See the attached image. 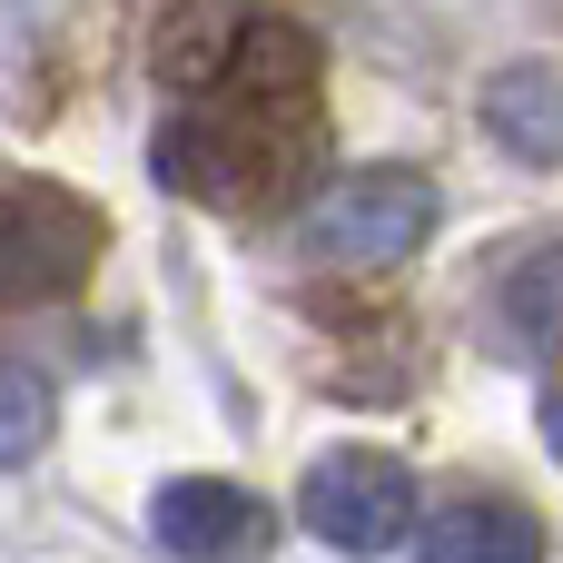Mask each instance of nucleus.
<instances>
[{"instance_id": "obj_7", "label": "nucleus", "mask_w": 563, "mask_h": 563, "mask_svg": "<svg viewBox=\"0 0 563 563\" xmlns=\"http://www.w3.org/2000/svg\"><path fill=\"white\" fill-rule=\"evenodd\" d=\"M485 129L495 148H515L525 168H554L563 158V89H554V59H515L485 79Z\"/></svg>"}, {"instance_id": "obj_2", "label": "nucleus", "mask_w": 563, "mask_h": 563, "mask_svg": "<svg viewBox=\"0 0 563 563\" xmlns=\"http://www.w3.org/2000/svg\"><path fill=\"white\" fill-rule=\"evenodd\" d=\"M435 218H445V198H435L426 168H406V158H366V168L307 188V208H297V247H307L317 267H396V257H416V247L435 238Z\"/></svg>"}, {"instance_id": "obj_9", "label": "nucleus", "mask_w": 563, "mask_h": 563, "mask_svg": "<svg viewBox=\"0 0 563 563\" xmlns=\"http://www.w3.org/2000/svg\"><path fill=\"white\" fill-rule=\"evenodd\" d=\"M554 307H563V257L554 247H525L515 277L495 287V317L515 327V356L525 366H554Z\"/></svg>"}, {"instance_id": "obj_4", "label": "nucleus", "mask_w": 563, "mask_h": 563, "mask_svg": "<svg viewBox=\"0 0 563 563\" xmlns=\"http://www.w3.org/2000/svg\"><path fill=\"white\" fill-rule=\"evenodd\" d=\"M297 525L327 554L376 563V554H396L406 525H416V475L396 455H376V445H336V455H317L297 475Z\"/></svg>"}, {"instance_id": "obj_8", "label": "nucleus", "mask_w": 563, "mask_h": 563, "mask_svg": "<svg viewBox=\"0 0 563 563\" xmlns=\"http://www.w3.org/2000/svg\"><path fill=\"white\" fill-rule=\"evenodd\" d=\"M238 30H247V0H188V10H168V20H158V49H148L158 89H168V99L198 89V79L238 49Z\"/></svg>"}, {"instance_id": "obj_6", "label": "nucleus", "mask_w": 563, "mask_h": 563, "mask_svg": "<svg viewBox=\"0 0 563 563\" xmlns=\"http://www.w3.org/2000/svg\"><path fill=\"white\" fill-rule=\"evenodd\" d=\"M406 534H416L426 563H544V525L515 495H445Z\"/></svg>"}, {"instance_id": "obj_10", "label": "nucleus", "mask_w": 563, "mask_h": 563, "mask_svg": "<svg viewBox=\"0 0 563 563\" xmlns=\"http://www.w3.org/2000/svg\"><path fill=\"white\" fill-rule=\"evenodd\" d=\"M40 445H49V386H40L30 366H10V356H0V475H10V465H30Z\"/></svg>"}, {"instance_id": "obj_1", "label": "nucleus", "mask_w": 563, "mask_h": 563, "mask_svg": "<svg viewBox=\"0 0 563 563\" xmlns=\"http://www.w3.org/2000/svg\"><path fill=\"white\" fill-rule=\"evenodd\" d=\"M178 99H188V109H178V119L158 129V148H148V168H158L178 198H198V208H218V218H257V208L307 198L327 109H317V40H307L297 20H257V10H247L238 49H228L198 89H178Z\"/></svg>"}, {"instance_id": "obj_5", "label": "nucleus", "mask_w": 563, "mask_h": 563, "mask_svg": "<svg viewBox=\"0 0 563 563\" xmlns=\"http://www.w3.org/2000/svg\"><path fill=\"white\" fill-rule=\"evenodd\" d=\"M148 534L178 563H257L267 534H277V515L247 485H228V475H168L148 495Z\"/></svg>"}, {"instance_id": "obj_3", "label": "nucleus", "mask_w": 563, "mask_h": 563, "mask_svg": "<svg viewBox=\"0 0 563 563\" xmlns=\"http://www.w3.org/2000/svg\"><path fill=\"white\" fill-rule=\"evenodd\" d=\"M109 228L79 188L0 168V307H59L69 287H89Z\"/></svg>"}]
</instances>
